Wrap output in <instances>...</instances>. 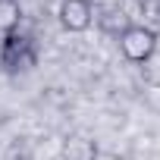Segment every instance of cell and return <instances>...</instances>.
Returning <instances> with one entry per match:
<instances>
[{"label": "cell", "instance_id": "ba28073f", "mask_svg": "<svg viewBox=\"0 0 160 160\" xmlns=\"http://www.w3.org/2000/svg\"><path fill=\"white\" fill-rule=\"evenodd\" d=\"M135 3L141 10H148V13H160V0H135Z\"/></svg>", "mask_w": 160, "mask_h": 160}, {"label": "cell", "instance_id": "6da1fadb", "mask_svg": "<svg viewBox=\"0 0 160 160\" xmlns=\"http://www.w3.org/2000/svg\"><path fill=\"white\" fill-rule=\"evenodd\" d=\"M116 44H119V53H122L126 63H135V66L151 63L154 53H157V32L151 25H129L116 38Z\"/></svg>", "mask_w": 160, "mask_h": 160}, {"label": "cell", "instance_id": "9c48e42d", "mask_svg": "<svg viewBox=\"0 0 160 160\" xmlns=\"http://www.w3.org/2000/svg\"><path fill=\"white\" fill-rule=\"evenodd\" d=\"M94 160H122L119 154H113V151H98L94 154Z\"/></svg>", "mask_w": 160, "mask_h": 160}, {"label": "cell", "instance_id": "3957f363", "mask_svg": "<svg viewBox=\"0 0 160 160\" xmlns=\"http://www.w3.org/2000/svg\"><path fill=\"white\" fill-rule=\"evenodd\" d=\"M57 19L66 32L72 35H82L91 28L94 22V7L88 3V0H60V7H57Z\"/></svg>", "mask_w": 160, "mask_h": 160}, {"label": "cell", "instance_id": "5b68a950", "mask_svg": "<svg viewBox=\"0 0 160 160\" xmlns=\"http://www.w3.org/2000/svg\"><path fill=\"white\" fill-rule=\"evenodd\" d=\"M94 19H98V25H101L107 35H113V38H119V35L132 25L122 7H110V10H104V13H94Z\"/></svg>", "mask_w": 160, "mask_h": 160}, {"label": "cell", "instance_id": "8992f818", "mask_svg": "<svg viewBox=\"0 0 160 160\" xmlns=\"http://www.w3.org/2000/svg\"><path fill=\"white\" fill-rule=\"evenodd\" d=\"M25 19L22 0H0V35H13Z\"/></svg>", "mask_w": 160, "mask_h": 160}, {"label": "cell", "instance_id": "7a4b0ae2", "mask_svg": "<svg viewBox=\"0 0 160 160\" xmlns=\"http://www.w3.org/2000/svg\"><path fill=\"white\" fill-rule=\"evenodd\" d=\"M35 63H38V53H35L28 35L13 32V35L3 38V44H0V66L7 72H28Z\"/></svg>", "mask_w": 160, "mask_h": 160}, {"label": "cell", "instance_id": "52a82bcc", "mask_svg": "<svg viewBox=\"0 0 160 160\" xmlns=\"http://www.w3.org/2000/svg\"><path fill=\"white\" fill-rule=\"evenodd\" d=\"M94 10H110V7H122L126 0H88Z\"/></svg>", "mask_w": 160, "mask_h": 160}, {"label": "cell", "instance_id": "277c9868", "mask_svg": "<svg viewBox=\"0 0 160 160\" xmlns=\"http://www.w3.org/2000/svg\"><path fill=\"white\" fill-rule=\"evenodd\" d=\"M98 151H101L98 141L88 138V135H69V138L63 141V148H60L63 160H94Z\"/></svg>", "mask_w": 160, "mask_h": 160}]
</instances>
